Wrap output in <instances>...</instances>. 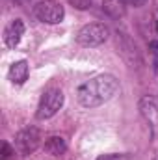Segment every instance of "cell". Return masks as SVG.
Instances as JSON below:
<instances>
[{"mask_svg": "<svg viewBox=\"0 0 158 160\" xmlns=\"http://www.w3.org/2000/svg\"><path fill=\"white\" fill-rule=\"evenodd\" d=\"M156 32H158V21H156Z\"/></svg>", "mask_w": 158, "mask_h": 160, "instance_id": "cell-15", "label": "cell"}, {"mask_svg": "<svg viewBox=\"0 0 158 160\" xmlns=\"http://www.w3.org/2000/svg\"><path fill=\"white\" fill-rule=\"evenodd\" d=\"M126 2H128V6H132V4H134V6H141L143 0H126Z\"/></svg>", "mask_w": 158, "mask_h": 160, "instance_id": "cell-14", "label": "cell"}, {"mask_svg": "<svg viewBox=\"0 0 158 160\" xmlns=\"http://www.w3.org/2000/svg\"><path fill=\"white\" fill-rule=\"evenodd\" d=\"M7 77H9V80H11L13 84H17V86L24 84V80L28 78V63H26L24 60H21V62H15V63L9 67V73H7Z\"/></svg>", "mask_w": 158, "mask_h": 160, "instance_id": "cell-9", "label": "cell"}, {"mask_svg": "<svg viewBox=\"0 0 158 160\" xmlns=\"http://www.w3.org/2000/svg\"><path fill=\"white\" fill-rule=\"evenodd\" d=\"M63 101H65V97H63V91H62V89L52 88V89L45 91V93L41 95L39 104H37L36 118H37L39 121L54 118V116L60 112V108L63 106Z\"/></svg>", "mask_w": 158, "mask_h": 160, "instance_id": "cell-2", "label": "cell"}, {"mask_svg": "<svg viewBox=\"0 0 158 160\" xmlns=\"http://www.w3.org/2000/svg\"><path fill=\"white\" fill-rule=\"evenodd\" d=\"M43 149H45V153H48V155H52V157H60V155L65 153L67 143H65V140H63L62 136H50V138L45 142Z\"/></svg>", "mask_w": 158, "mask_h": 160, "instance_id": "cell-10", "label": "cell"}, {"mask_svg": "<svg viewBox=\"0 0 158 160\" xmlns=\"http://www.w3.org/2000/svg\"><path fill=\"white\" fill-rule=\"evenodd\" d=\"M119 91V82L114 75H99L84 82L77 89V99L84 108H97L108 102Z\"/></svg>", "mask_w": 158, "mask_h": 160, "instance_id": "cell-1", "label": "cell"}, {"mask_svg": "<svg viewBox=\"0 0 158 160\" xmlns=\"http://www.w3.org/2000/svg\"><path fill=\"white\" fill-rule=\"evenodd\" d=\"M126 0H102V11L112 19H121L126 11Z\"/></svg>", "mask_w": 158, "mask_h": 160, "instance_id": "cell-8", "label": "cell"}, {"mask_svg": "<svg viewBox=\"0 0 158 160\" xmlns=\"http://www.w3.org/2000/svg\"><path fill=\"white\" fill-rule=\"evenodd\" d=\"M34 15L39 19L41 22L47 24H58L65 17V9L60 2L56 0H39L34 6Z\"/></svg>", "mask_w": 158, "mask_h": 160, "instance_id": "cell-4", "label": "cell"}, {"mask_svg": "<svg viewBox=\"0 0 158 160\" xmlns=\"http://www.w3.org/2000/svg\"><path fill=\"white\" fill-rule=\"evenodd\" d=\"M24 34V22L21 19H13L6 28H4V43L9 47V48H15L19 43H21V38Z\"/></svg>", "mask_w": 158, "mask_h": 160, "instance_id": "cell-6", "label": "cell"}, {"mask_svg": "<svg viewBox=\"0 0 158 160\" xmlns=\"http://www.w3.org/2000/svg\"><path fill=\"white\" fill-rule=\"evenodd\" d=\"M71 4H73L75 8H78V9H87V8H91V0H71Z\"/></svg>", "mask_w": 158, "mask_h": 160, "instance_id": "cell-13", "label": "cell"}, {"mask_svg": "<svg viewBox=\"0 0 158 160\" xmlns=\"http://www.w3.org/2000/svg\"><path fill=\"white\" fill-rule=\"evenodd\" d=\"M11 155H15V151L9 147V143H6V142H4V143H2V155H0L2 160H9Z\"/></svg>", "mask_w": 158, "mask_h": 160, "instance_id": "cell-12", "label": "cell"}, {"mask_svg": "<svg viewBox=\"0 0 158 160\" xmlns=\"http://www.w3.org/2000/svg\"><path fill=\"white\" fill-rule=\"evenodd\" d=\"M140 110H141V116L149 121L153 127L158 125V102L155 97H143L140 101Z\"/></svg>", "mask_w": 158, "mask_h": 160, "instance_id": "cell-7", "label": "cell"}, {"mask_svg": "<svg viewBox=\"0 0 158 160\" xmlns=\"http://www.w3.org/2000/svg\"><path fill=\"white\" fill-rule=\"evenodd\" d=\"M97 160H132L128 155H117V153H112V155H101Z\"/></svg>", "mask_w": 158, "mask_h": 160, "instance_id": "cell-11", "label": "cell"}, {"mask_svg": "<svg viewBox=\"0 0 158 160\" xmlns=\"http://www.w3.org/2000/svg\"><path fill=\"white\" fill-rule=\"evenodd\" d=\"M41 143V132L36 127H26L15 136V147L21 155H32Z\"/></svg>", "mask_w": 158, "mask_h": 160, "instance_id": "cell-5", "label": "cell"}, {"mask_svg": "<svg viewBox=\"0 0 158 160\" xmlns=\"http://www.w3.org/2000/svg\"><path fill=\"white\" fill-rule=\"evenodd\" d=\"M110 30L102 22H89L84 24L77 34V43L82 47H99L108 39Z\"/></svg>", "mask_w": 158, "mask_h": 160, "instance_id": "cell-3", "label": "cell"}]
</instances>
